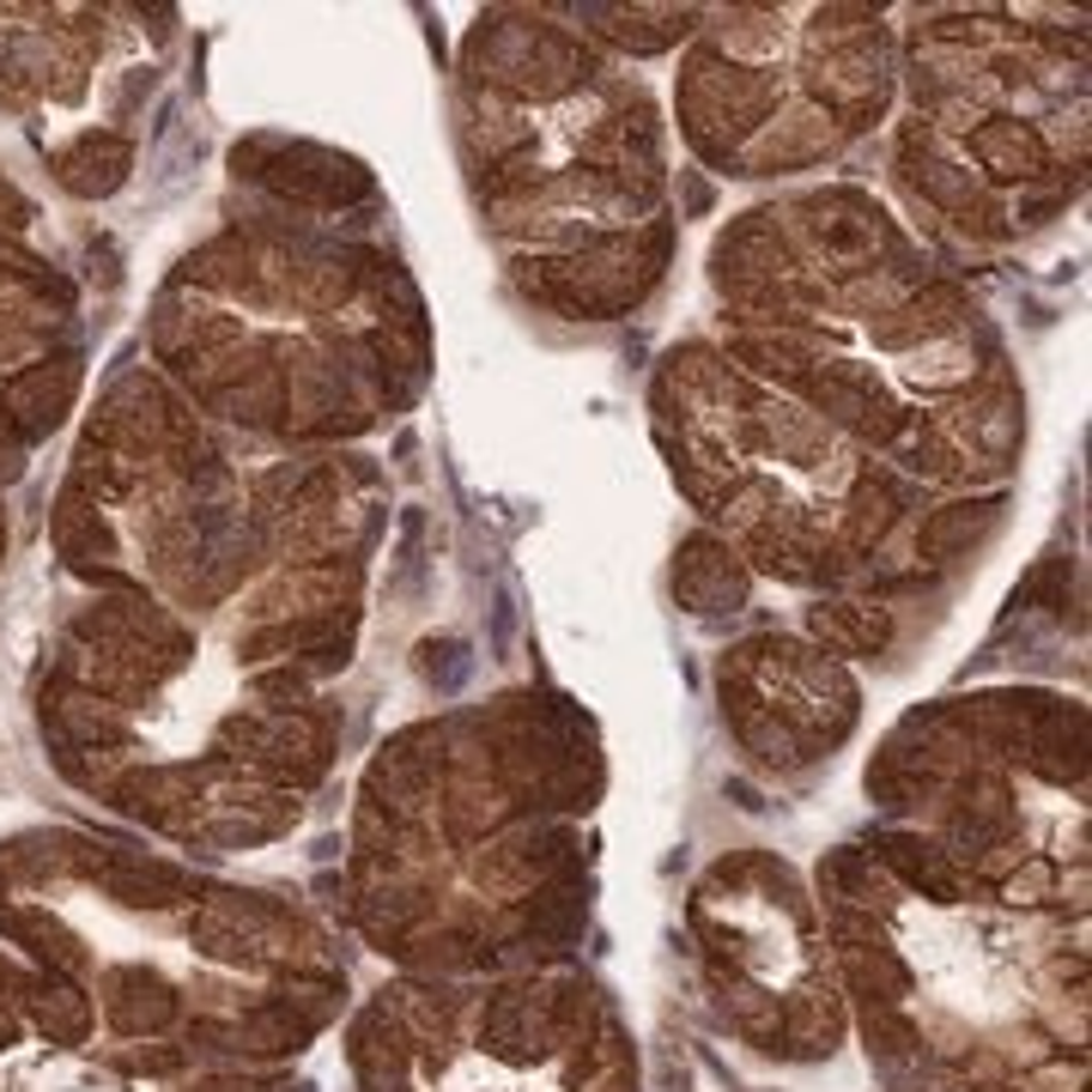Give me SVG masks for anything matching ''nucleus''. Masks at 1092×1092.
<instances>
[{
  "mask_svg": "<svg viewBox=\"0 0 1092 1092\" xmlns=\"http://www.w3.org/2000/svg\"><path fill=\"white\" fill-rule=\"evenodd\" d=\"M104 1008L122 1038H159V1032L176 1026L183 1001L164 977L140 972V965H116V972H104Z\"/></svg>",
  "mask_w": 1092,
  "mask_h": 1092,
  "instance_id": "f257e3e1",
  "label": "nucleus"
},
{
  "mask_svg": "<svg viewBox=\"0 0 1092 1092\" xmlns=\"http://www.w3.org/2000/svg\"><path fill=\"white\" fill-rule=\"evenodd\" d=\"M25 1008H31V1026L49 1044H85V1032H92V996H85L80 984L55 977V972L31 984Z\"/></svg>",
  "mask_w": 1092,
  "mask_h": 1092,
  "instance_id": "f03ea898",
  "label": "nucleus"
},
{
  "mask_svg": "<svg viewBox=\"0 0 1092 1092\" xmlns=\"http://www.w3.org/2000/svg\"><path fill=\"white\" fill-rule=\"evenodd\" d=\"M1044 886H1050V869H1044V862H1026V874L1008 881V905H1038Z\"/></svg>",
  "mask_w": 1092,
  "mask_h": 1092,
  "instance_id": "7ed1b4c3",
  "label": "nucleus"
}]
</instances>
